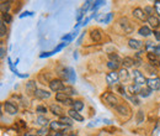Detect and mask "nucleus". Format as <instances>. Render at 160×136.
Returning <instances> with one entry per match:
<instances>
[{
	"mask_svg": "<svg viewBox=\"0 0 160 136\" xmlns=\"http://www.w3.org/2000/svg\"><path fill=\"white\" fill-rule=\"evenodd\" d=\"M133 16L136 18V19L140 20V21H148V15H147V13L143 10V9H140V8H137V9H134L133 10Z\"/></svg>",
	"mask_w": 160,
	"mask_h": 136,
	"instance_id": "obj_7",
	"label": "nucleus"
},
{
	"mask_svg": "<svg viewBox=\"0 0 160 136\" xmlns=\"http://www.w3.org/2000/svg\"><path fill=\"white\" fill-rule=\"evenodd\" d=\"M63 41H65V43H67V42H70V41H72V40H73V36H72V35H65V36H63Z\"/></svg>",
	"mask_w": 160,
	"mask_h": 136,
	"instance_id": "obj_45",
	"label": "nucleus"
},
{
	"mask_svg": "<svg viewBox=\"0 0 160 136\" xmlns=\"http://www.w3.org/2000/svg\"><path fill=\"white\" fill-rule=\"evenodd\" d=\"M154 47H155V46H154V42H152V41H147V42H145V48H147V50H152V51H153Z\"/></svg>",
	"mask_w": 160,
	"mask_h": 136,
	"instance_id": "obj_39",
	"label": "nucleus"
},
{
	"mask_svg": "<svg viewBox=\"0 0 160 136\" xmlns=\"http://www.w3.org/2000/svg\"><path fill=\"white\" fill-rule=\"evenodd\" d=\"M111 19H112V14L110 13V14H107V16H106V19H105V22H103V24H108V22L111 21Z\"/></svg>",
	"mask_w": 160,
	"mask_h": 136,
	"instance_id": "obj_51",
	"label": "nucleus"
},
{
	"mask_svg": "<svg viewBox=\"0 0 160 136\" xmlns=\"http://www.w3.org/2000/svg\"><path fill=\"white\" fill-rule=\"evenodd\" d=\"M116 109H117V112L120 113L121 115H128V113H129V109H128V106L126 104H120Z\"/></svg>",
	"mask_w": 160,
	"mask_h": 136,
	"instance_id": "obj_20",
	"label": "nucleus"
},
{
	"mask_svg": "<svg viewBox=\"0 0 160 136\" xmlns=\"http://www.w3.org/2000/svg\"><path fill=\"white\" fill-rule=\"evenodd\" d=\"M49 88H51V90L58 93V92H63L64 90L65 85H64V83L60 79H53V80L49 82Z\"/></svg>",
	"mask_w": 160,
	"mask_h": 136,
	"instance_id": "obj_3",
	"label": "nucleus"
},
{
	"mask_svg": "<svg viewBox=\"0 0 160 136\" xmlns=\"http://www.w3.org/2000/svg\"><path fill=\"white\" fill-rule=\"evenodd\" d=\"M33 15V13H31V11H26V13H23V14H21L20 18L22 19V18H25V16H32Z\"/></svg>",
	"mask_w": 160,
	"mask_h": 136,
	"instance_id": "obj_48",
	"label": "nucleus"
},
{
	"mask_svg": "<svg viewBox=\"0 0 160 136\" xmlns=\"http://www.w3.org/2000/svg\"><path fill=\"white\" fill-rule=\"evenodd\" d=\"M138 34H139L140 36H143V37H148V36H150L153 32H152V30H150L148 26H142L139 29V31H138Z\"/></svg>",
	"mask_w": 160,
	"mask_h": 136,
	"instance_id": "obj_18",
	"label": "nucleus"
},
{
	"mask_svg": "<svg viewBox=\"0 0 160 136\" xmlns=\"http://www.w3.org/2000/svg\"><path fill=\"white\" fill-rule=\"evenodd\" d=\"M152 136H160V126H157V128L153 130Z\"/></svg>",
	"mask_w": 160,
	"mask_h": 136,
	"instance_id": "obj_44",
	"label": "nucleus"
},
{
	"mask_svg": "<svg viewBox=\"0 0 160 136\" xmlns=\"http://www.w3.org/2000/svg\"><path fill=\"white\" fill-rule=\"evenodd\" d=\"M132 76H133V80H134V84H137V85H144L145 83H147V78L144 77V74L138 71V69H134L133 72H132Z\"/></svg>",
	"mask_w": 160,
	"mask_h": 136,
	"instance_id": "obj_2",
	"label": "nucleus"
},
{
	"mask_svg": "<svg viewBox=\"0 0 160 136\" xmlns=\"http://www.w3.org/2000/svg\"><path fill=\"white\" fill-rule=\"evenodd\" d=\"M90 36L95 42H100L101 39H102V34H101V31L99 29H92L90 31Z\"/></svg>",
	"mask_w": 160,
	"mask_h": 136,
	"instance_id": "obj_13",
	"label": "nucleus"
},
{
	"mask_svg": "<svg viewBox=\"0 0 160 136\" xmlns=\"http://www.w3.org/2000/svg\"><path fill=\"white\" fill-rule=\"evenodd\" d=\"M27 90L30 92V93H33L35 94V92L37 90V87H36V82H33V80H30L28 83H27Z\"/></svg>",
	"mask_w": 160,
	"mask_h": 136,
	"instance_id": "obj_26",
	"label": "nucleus"
},
{
	"mask_svg": "<svg viewBox=\"0 0 160 136\" xmlns=\"http://www.w3.org/2000/svg\"><path fill=\"white\" fill-rule=\"evenodd\" d=\"M84 13H85V11H84L82 9H80L79 11H78V15H77V20H78V21H80V20H81L82 15H84Z\"/></svg>",
	"mask_w": 160,
	"mask_h": 136,
	"instance_id": "obj_47",
	"label": "nucleus"
},
{
	"mask_svg": "<svg viewBox=\"0 0 160 136\" xmlns=\"http://www.w3.org/2000/svg\"><path fill=\"white\" fill-rule=\"evenodd\" d=\"M90 6H92V1H86V3L84 4V6H82V10H84V11H86Z\"/></svg>",
	"mask_w": 160,
	"mask_h": 136,
	"instance_id": "obj_40",
	"label": "nucleus"
},
{
	"mask_svg": "<svg viewBox=\"0 0 160 136\" xmlns=\"http://www.w3.org/2000/svg\"><path fill=\"white\" fill-rule=\"evenodd\" d=\"M51 130H53V131H56V133H62L63 130H65L68 126H65V125H63L60 121H52L51 122Z\"/></svg>",
	"mask_w": 160,
	"mask_h": 136,
	"instance_id": "obj_10",
	"label": "nucleus"
},
{
	"mask_svg": "<svg viewBox=\"0 0 160 136\" xmlns=\"http://www.w3.org/2000/svg\"><path fill=\"white\" fill-rule=\"evenodd\" d=\"M9 9H10V1H1V4H0V10H1V13H2V14H8Z\"/></svg>",
	"mask_w": 160,
	"mask_h": 136,
	"instance_id": "obj_22",
	"label": "nucleus"
},
{
	"mask_svg": "<svg viewBox=\"0 0 160 136\" xmlns=\"http://www.w3.org/2000/svg\"><path fill=\"white\" fill-rule=\"evenodd\" d=\"M118 22H120L121 27L123 29L124 34H131V32H133L134 27H133V25L131 24V21L127 19V18H121Z\"/></svg>",
	"mask_w": 160,
	"mask_h": 136,
	"instance_id": "obj_4",
	"label": "nucleus"
},
{
	"mask_svg": "<svg viewBox=\"0 0 160 136\" xmlns=\"http://www.w3.org/2000/svg\"><path fill=\"white\" fill-rule=\"evenodd\" d=\"M68 115L72 117L73 120H75V121H84V117L80 115L79 112H77V110H74V109H70V110L68 112Z\"/></svg>",
	"mask_w": 160,
	"mask_h": 136,
	"instance_id": "obj_17",
	"label": "nucleus"
},
{
	"mask_svg": "<svg viewBox=\"0 0 160 136\" xmlns=\"http://www.w3.org/2000/svg\"><path fill=\"white\" fill-rule=\"evenodd\" d=\"M118 76H120V80H127L128 77H129V74H128V71L126 69V68H121L120 71H118Z\"/></svg>",
	"mask_w": 160,
	"mask_h": 136,
	"instance_id": "obj_21",
	"label": "nucleus"
},
{
	"mask_svg": "<svg viewBox=\"0 0 160 136\" xmlns=\"http://www.w3.org/2000/svg\"><path fill=\"white\" fill-rule=\"evenodd\" d=\"M75 80H77V77H75V72H74V69H73V68H69V82L75 83Z\"/></svg>",
	"mask_w": 160,
	"mask_h": 136,
	"instance_id": "obj_33",
	"label": "nucleus"
},
{
	"mask_svg": "<svg viewBox=\"0 0 160 136\" xmlns=\"http://www.w3.org/2000/svg\"><path fill=\"white\" fill-rule=\"evenodd\" d=\"M90 19H91V18H88V19H85V20H84V21H82V22H81V24H80V25H82V26H85V25H86V24H88V22L90 21Z\"/></svg>",
	"mask_w": 160,
	"mask_h": 136,
	"instance_id": "obj_54",
	"label": "nucleus"
},
{
	"mask_svg": "<svg viewBox=\"0 0 160 136\" xmlns=\"http://www.w3.org/2000/svg\"><path fill=\"white\" fill-rule=\"evenodd\" d=\"M122 64H123V68H131V67H133L134 64H136V61L134 58H132V57H124V58L122 59Z\"/></svg>",
	"mask_w": 160,
	"mask_h": 136,
	"instance_id": "obj_15",
	"label": "nucleus"
},
{
	"mask_svg": "<svg viewBox=\"0 0 160 136\" xmlns=\"http://www.w3.org/2000/svg\"><path fill=\"white\" fill-rule=\"evenodd\" d=\"M60 122L63 124V125H65V126H72L73 125V119L70 117H60Z\"/></svg>",
	"mask_w": 160,
	"mask_h": 136,
	"instance_id": "obj_25",
	"label": "nucleus"
},
{
	"mask_svg": "<svg viewBox=\"0 0 160 136\" xmlns=\"http://www.w3.org/2000/svg\"><path fill=\"white\" fill-rule=\"evenodd\" d=\"M4 109H5V112H6L8 114H10V115L18 114V106H16L15 104H12L11 101H6V103L4 104Z\"/></svg>",
	"mask_w": 160,
	"mask_h": 136,
	"instance_id": "obj_8",
	"label": "nucleus"
},
{
	"mask_svg": "<svg viewBox=\"0 0 160 136\" xmlns=\"http://www.w3.org/2000/svg\"><path fill=\"white\" fill-rule=\"evenodd\" d=\"M147 57H148V61H149L153 66H155V67H159L160 66V59L158 58V56H155L153 52H148Z\"/></svg>",
	"mask_w": 160,
	"mask_h": 136,
	"instance_id": "obj_12",
	"label": "nucleus"
},
{
	"mask_svg": "<svg viewBox=\"0 0 160 136\" xmlns=\"http://www.w3.org/2000/svg\"><path fill=\"white\" fill-rule=\"evenodd\" d=\"M100 122V120L99 119H96V120H94V121H91V124H89V128H92V126H96Z\"/></svg>",
	"mask_w": 160,
	"mask_h": 136,
	"instance_id": "obj_49",
	"label": "nucleus"
},
{
	"mask_svg": "<svg viewBox=\"0 0 160 136\" xmlns=\"http://www.w3.org/2000/svg\"><path fill=\"white\" fill-rule=\"evenodd\" d=\"M148 24H149V26L150 27H153V29H158L160 26V20L157 18V16H149L148 18Z\"/></svg>",
	"mask_w": 160,
	"mask_h": 136,
	"instance_id": "obj_16",
	"label": "nucleus"
},
{
	"mask_svg": "<svg viewBox=\"0 0 160 136\" xmlns=\"http://www.w3.org/2000/svg\"><path fill=\"white\" fill-rule=\"evenodd\" d=\"M152 89L149 88V87H142V89H140V97H143V98H147V97H149L150 94H152Z\"/></svg>",
	"mask_w": 160,
	"mask_h": 136,
	"instance_id": "obj_24",
	"label": "nucleus"
},
{
	"mask_svg": "<svg viewBox=\"0 0 160 136\" xmlns=\"http://www.w3.org/2000/svg\"><path fill=\"white\" fill-rule=\"evenodd\" d=\"M6 26H5V22L1 20V24H0V35H1V37H4L5 35H6Z\"/></svg>",
	"mask_w": 160,
	"mask_h": 136,
	"instance_id": "obj_34",
	"label": "nucleus"
},
{
	"mask_svg": "<svg viewBox=\"0 0 160 136\" xmlns=\"http://www.w3.org/2000/svg\"><path fill=\"white\" fill-rule=\"evenodd\" d=\"M102 98H103V99L106 100V103H107L110 106H112V108H117L121 104L120 99L116 97L113 93H106Z\"/></svg>",
	"mask_w": 160,
	"mask_h": 136,
	"instance_id": "obj_1",
	"label": "nucleus"
},
{
	"mask_svg": "<svg viewBox=\"0 0 160 136\" xmlns=\"http://www.w3.org/2000/svg\"><path fill=\"white\" fill-rule=\"evenodd\" d=\"M107 67H108L111 71H115V72H116V69H118V67H120V63H116V62L110 61V62L107 63Z\"/></svg>",
	"mask_w": 160,
	"mask_h": 136,
	"instance_id": "obj_31",
	"label": "nucleus"
},
{
	"mask_svg": "<svg viewBox=\"0 0 160 136\" xmlns=\"http://www.w3.org/2000/svg\"><path fill=\"white\" fill-rule=\"evenodd\" d=\"M65 46H68V43H60L59 46H58V47H57V48L53 51V53H57V52H59L60 50H62V48H64Z\"/></svg>",
	"mask_w": 160,
	"mask_h": 136,
	"instance_id": "obj_42",
	"label": "nucleus"
},
{
	"mask_svg": "<svg viewBox=\"0 0 160 136\" xmlns=\"http://www.w3.org/2000/svg\"><path fill=\"white\" fill-rule=\"evenodd\" d=\"M147 84L152 90H159L160 89V78L152 77L147 79Z\"/></svg>",
	"mask_w": 160,
	"mask_h": 136,
	"instance_id": "obj_5",
	"label": "nucleus"
},
{
	"mask_svg": "<svg viewBox=\"0 0 160 136\" xmlns=\"http://www.w3.org/2000/svg\"><path fill=\"white\" fill-rule=\"evenodd\" d=\"M37 135L38 136H48V129L47 128H42L37 131Z\"/></svg>",
	"mask_w": 160,
	"mask_h": 136,
	"instance_id": "obj_35",
	"label": "nucleus"
},
{
	"mask_svg": "<svg viewBox=\"0 0 160 136\" xmlns=\"http://www.w3.org/2000/svg\"><path fill=\"white\" fill-rule=\"evenodd\" d=\"M153 53H154L155 56L160 57V45H159V46H155V47H154V50H153Z\"/></svg>",
	"mask_w": 160,
	"mask_h": 136,
	"instance_id": "obj_43",
	"label": "nucleus"
},
{
	"mask_svg": "<svg viewBox=\"0 0 160 136\" xmlns=\"http://www.w3.org/2000/svg\"><path fill=\"white\" fill-rule=\"evenodd\" d=\"M69 98L70 97H68L65 93H57V95H56V99H57L58 101H62V103H65Z\"/></svg>",
	"mask_w": 160,
	"mask_h": 136,
	"instance_id": "obj_28",
	"label": "nucleus"
},
{
	"mask_svg": "<svg viewBox=\"0 0 160 136\" xmlns=\"http://www.w3.org/2000/svg\"><path fill=\"white\" fill-rule=\"evenodd\" d=\"M54 136H63V133H56V135Z\"/></svg>",
	"mask_w": 160,
	"mask_h": 136,
	"instance_id": "obj_57",
	"label": "nucleus"
},
{
	"mask_svg": "<svg viewBox=\"0 0 160 136\" xmlns=\"http://www.w3.org/2000/svg\"><path fill=\"white\" fill-rule=\"evenodd\" d=\"M49 110H51V113L52 114H54L56 117H64L63 114H64V110H63V108L59 106L58 104H51V106H49Z\"/></svg>",
	"mask_w": 160,
	"mask_h": 136,
	"instance_id": "obj_9",
	"label": "nucleus"
},
{
	"mask_svg": "<svg viewBox=\"0 0 160 136\" xmlns=\"http://www.w3.org/2000/svg\"><path fill=\"white\" fill-rule=\"evenodd\" d=\"M37 124L41 125V126H43V128H46V126L48 125V119H47L46 117L40 115V117H37Z\"/></svg>",
	"mask_w": 160,
	"mask_h": 136,
	"instance_id": "obj_27",
	"label": "nucleus"
},
{
	"mask_svg": "<svg viewBox=\"0 0 160 136\" xmlns=\"http://www.w3.org/2000/svg\"><path fill=\"white\" fill-rule=\"evenodd\" d=\"M63 93H65L68 97H70V95H73V94H75L77 92L74 90V88L73 87H70V85H65V88H64V90H63Z\"/></svg>",
	"mask_w": 160,
	"mask_h": 136,
	"instance_id": "obj_29",
	"label": "nucleus"
},
{
	"mask_svg": "<svg viewBox=\"0 0 160 136\" xmlns=\"http://www.w3.org/2000/svg\"><path fill=\"white\" fill-rule=\"evenodd\" d=\"M103 122H105V124H111V121L107 120V119H103Z\"/></svg>",
	"mask_w": 160,
	"mask_h": 136,
	"instance_id": "obj_56",
	"label": "nucleus"
},
{
	"mask_svg": "<svg viewBox=\"0 0 160 136\" xmlns=\"http://www.w3.org/2000/svg\"><path fill=\"white\" fill-rule=\"evenodd\" d=\"M82 39H84V34H82V35L79 37V40H78V45H81V41H82Z\"/></svg>",
	"mask_w": 160,
	"mask_h": 136,
	"instance_id": "obj_55",
	"label": "nucleus"
},
{
	"mask_svg": "<svg viewBox=\"0 0 160 136\" xmlns=\"http://www.w3.org/2000/svg\"><path fill=\"white\" fill-rule=\"evenodd\" d=\"M144 11H145L147 15H149V16H153V14H154V9L150 8V6H145V8H144Z\"/></svg>",
	"mask_w": 160,
	"mask_h": 136,
	"instance_id": "obj_38",
	"label": "nucleus"
},
{
	"mask_svg": "<svg viewBox=\"0 0 160 136\" xmlns=\"http://www.w3.org/2000/svg\"><path fill=\"white\" fill-rule=\"evenodd\" d=\"M128 46L131 47V48H133V50H140V48H143V46H144V42H142L139 40H136V39H131L128 41Z\"/></svg>",
	"mask_w": 160,
	"mask_h": 136,
	"instance_id": "obj_11",
	"label": "nucleus"
},
{
	"mask_svg": "<svg viewBox=\"0 0 160 136\" xmlns=\"http://www.w3.org/2000/svg\"><path fill=\"white\" fill-rule=\"evenodd\" d=\"M154 8H155L157 14H159L160 16V1H154Z\"/></svg>",
	"mask_w": 160,
	"mask_h": 136,
	"instance_id": "obj_41",
	"label": "nucleus"
},
{
	"mask_svg": "<svg viewBox=\"0 0 160 136\" xmlns=\"http://www.w3.org/2000/svg\"><path fill=\"white\" fill-rule=\"evenodd\" d=\"M2 21L6 24H10L12 21V18L10 16V14H2Z\"/></svg>",
	"mask_w": 160,
	"mask_h": 136,
	"instance_id": "obj_36",
	"label": "nucleus"
},
{
	"mask_svg": "<svg viewBox=\"0 0 160 136\" xmlns=\"http://www.w3.org/2000/svg\"><path fill=\"white\" fill-rule=\"evenodd\" d=\"M35 97L38 98V99H48V98L51 97V93L44 90V89H37L35 92Z\"/></svg>",
	"mask_w": 160,
	"mask_h": 136,
	"instance_id": "obj_14",
	"label": "nucleus"
},
{
	"mask_svg": "<svg viewBox=\"0 0 160 136\" xmlns=\"http://www.w3.org/2000/svg\"><path fill=\"white\" fill-rule=\"evenodd\" d=\"M143 115H144V113H143V112H138V117H137L138 122H142V121H143Z\"/></svg>",
	"mask_w": 160,
	"mask_h": 136,
	"instance_id": "obj_50",
	"label": "nucleus"
},
{
	"mask_svg": "<svg viewBox=\"0 0 160 136\" xmlns=\"http://www.w3.org/2000/svg\"><path fill=\"white\" fill-rule=\"evenodd\" d=\"M106 82L107 84L112 85V84H117L120 82V76H118V72H115V71H111L107 76H106Z\"/></svg>",
	"mask_w": 160,
	"mask_h": 136,
	"instance_id": "obj_6",
	"label": "nucleus"
},
{
	"mask_svg": "<svg viewBox=\"0 0 160 136\" xmlns=\"http://www.w3.org/2000/svg\"><path fill=\"white\" fill-rule=\"evenodd\" d=\"M140 89H142V87L137 85V84H132V85H129V87H128V90H129L131 95H137V94H140Z\"/></svg>",
	"mask_w": 160,
	"mask_h": 136,
	"instance_id": "obj_19",
	"label": "nucleus"
},
{
	"mask_svg": "<svg viewBox=\"0 0 160 136\" xmlns=\"http://www.w3.org/2000/svg\"><path fill=\"white\" fill-rule=\"evenodd\" d=\"M107 14H103V13H100V14H95V20L99 21V22H105V19H106Z\"/></svg>",
	"mask_w": 160,
	"mask_h": 136,
	"instance_id": "obj_32",
	"label": "nucleus"
},
{
	"mask_svg": "<svg viewBox=\"0 0 160 136\" xmlns=\"http://www.w3.org/2000/svg\"><path fill=\"white\" fill-rule=\"evenodd\" d=\"M154 36H155V39H157V41H159V42H160V32H158V31H155V32H154Z\"/></svg>",
	"mask_w": 160,
	"mask_h": 136,
	"instance_id": "obj_53",
	"label": "nucleus"
},
{
	"mask_svg": "<svg viewBox=\"0 0 160 136\" xmlns=\"http://www.w3.org/2000/svg\"><path fill=\"white\" fill-rule=\"evenodd\" d=\"M108 57H110V59L112 62H116V63H121L122 62V59L120 58V56L117 53H108Z\"/></svg>",
	"mask_w": 160,
	"mask_h": 136,
	"instance_id": "obj_30",
	"label": "nucleus"
},
{
	"mask_svg": "<svg viewBox=\"0 0 160 136\" xmlns=\"http://www.w3.org/2000/svg\"><path fill=\"white\" fill-rule=\"evenodd\" d=\"M5 53H6V51H5V48L1 46V48H0V57L4 58V57H5Z\"/></svg>",
	"mask_w": 160,
	"mask_h": 136,
	"instance_id": "obj_52",
	"label": "nucleus"
},
{
	"mask_svg": "<svg viewBox=\"0 0 160 136\" xmlns=\"http://www.w3.org/2000/svg\"><path fill=\"white\" fill-rule=\"evenodd\" d=\"M53 55V51L52 52H43V53H41L40 57L41 58H44V57H49V56H52Z\"/></svg>",
	"mask_w": 160,
	"mask_h": 136,
	"instance_id": "obj_46",
	"label": "nucleus"
},
{
	"mask_svg": "<svg viewBox=\"0 0 160 136\" xmlns=\"http://www.w3.org/2000/svg\"><path fill=\"white\" fill-rule=\"evenodd\" d=\"M36 112L40 113V114H46V113H47V108L43 106V105H38V106L36 108Z\"/></svg>",
	"mask_w": 160,
	"mask_h": 136,
	"instance_id": "obj_37",
	"label": "nucleus"
},
{
	"mask_svg": "<svg viewBox=\"0 0 160 136\" xmlns=\"http://www.w3.org/2000/svg\"><path fill=\"white\" fill-rule=\"evenodd\" d=\"M68 136H77L75 134H70V135H68Z\"/></svg>",
	"mask_w": 160,
	"mask_h": 136,
	"instance_id": "obj_58",
	"label": "nucleus"
},
{
	"mask_svg": "<svg viewBox=\"0 0 160 136\" xmlns=\"http://www.w3.org/2000/svg\"><path fill=\"white\" fill-rule=\"evenodd\" d=\"M72 109H74V110H77V112L82 110V109H84V103H82L81 100H75V101L73 103V105H72Z\"/></svg>",
	"mask_w": 160,
	"mask_h": 136,
	"instance_id": "obj_23",
	"label": "nucleus"
}]
</instances>
